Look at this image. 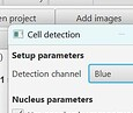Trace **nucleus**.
Returning <instances> with one entry per match:
<instances>
[]
</instances>
